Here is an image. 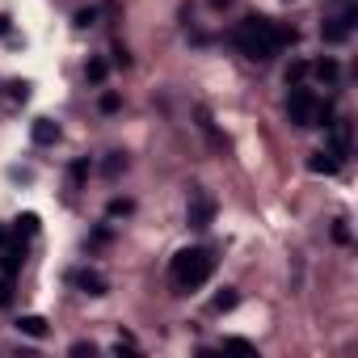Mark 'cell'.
<instances>
[{
  "label": "cell",
  "instance_id": "cell-9",
  "mask_svg": "<svg viewBox=\"0 0 358 358\" xmlns=\"http://www.w3.org/2000/svg\"><path fill=\"white\" fill-rule=\"evenodd\" d=\"M30 135H34L38 148H51V143H59L64 131H59V122H51V118H34V131H30Z\"/></svg>",
  "mask_w": 358,
  "mask_h": 358
},
{
  "label": "cell",
  "instance_id": "cell-14",
  "mask_svg": "<svg viewBox=\"0 0 358 358\" xmlns=\"http://www.w3.org/2000/svg\"><path fill=\"white\" fill-rule=\"evenodd\" d=\"M101 173H106V177H118V173H127V156H122V152H110V156L101 160Z\"/></svg>",
  "mask_w": 358,
  "mask_h": 358
},
{
  "label": "cell",
  "instance_id": "cell-10",
  "mask_svg": "<svg viewBox=\"0 0 358 358\" xmlns=\"http://www.w3.org/2000/svg\"><path fill=\"white\" fill-rule=\"evenodd\" d=\"M47 329H51V324H47L43 316H22V320H17V333H26V337H47Z\"/></svg>",
  "mask_w": 358,
  "mask_h": 358
},
{
  "label": "cell",
  "instance_id": "cell-25",
  "mask_svg": "<svg viewBox=\"0 0 358 358\" xmlns=\"http://www.w3.org/2000/svg\"><path fill=\"white\" fill-rule=\"evenodd\" d=\"M114 354H139L135 337H118V341H114Z\"/></svg>",
  "mask_w": 358,
  "mask_h": 358
},
{
  "label": "cell",
  "instance_id": "cell-7",
  "mask_svg": "<svg viewBox=\"0 0 358 358\" xmlns=\"http://www.w3.org/2000/svg\"><path fill=\"white\" fill-rule=\"evenodd\" d=\"M211 220H215V203H211L207 194H190V203H186V224H190V228H211Z\"/></svg>",
  "mask_w": 358,
  "mask_h": 358
},
{
  "label": "cell",
  "instance_id": "cell-12",
  "mask_svg": "<svg viewBox=\"0 0 358 358\" xmlns=\"http://www.w3.org/2000/svg\"><path fill=\"white\" fill-rule=\"evenodd\" d=\"M337 164H341V160H337L333 152H316V156L308 160V169H312V173H333Z\"/></svg>",
  "mask_w": 358,
  "mask_h": 358
},
{
  "label": "cell",
  "instance_id": "cell-16",
  "mask_svg": "<svg viewBox=\"0 0 358 358\" xmlns=\"http://www.w3.org/2000/svg\"><path fill=\"white\" fill-rule=\"evenodd\" d=\"M85 76H89L93 85H101V80L110 76V64H106V59H89V68H85Z\"/></svg>",
  "mask_w": 358,
  "mask_h": 358
},
{
  "label": "cell",
  "instance_id": "cell-18",
  "mask_svg": "<svg viewBox=\"0 0 358 358\" xmlns=\"http://www.w3.org/2000/svg\"><path fill=\"white\" fill-rule=\"evenodd\" d=\"M303 76H308V64H303V59H295V64L287 68V85H299Z\"/></svg>",
  "mask_w": 358,
  "mask_h": 358
},
{
  "label": "cell",
  "instance_id": "cell-24",
  "mask_svg": "<svg viewBox=\"0 0 358 358\" xmlns=\"http://www.w3.org/2000/svg\"><path fill=\"white\" fill-rule=\"evenodd\" d=\"M131 211H135L131 199H114V203H110V215H131Z\"/></svg>",
  "mask_w": 358,
  "mask_h": 358
},
{
  "label": "cell",
  "instance_id": "cell-1",
  "mask_svg": "<svg viewBox=\"0 0 358 358\" xmlns=\"http://www.w3.org/2000/svg\"><path fill=\"white\" fill-rule=\"evenodd\" d=\"M215 274V253L211 249H182L169 266V282L177 291H199Z\"/></svg>",
  "mask_w": 358,
  "mask_h": 358
},
{
  "label": "cell",
  "instance_id": "cell-29",
  "mask_svg": "<svg viewBox=\"0 0 358 358\" xmlns=\"http://www.w3.org/2000/svg\"><path fill=\"white\" fill-rule=\"evenodd\" d=\"M0 34H9V17L5 13H0Z\"/></svg>",
  "mask_w": 358,
  "mask_h": 358
},
{
  "label": "cell",
  "instance_id": "cell-5",
  "mask_svg": "<svg viewBox=\"0 0 358 358\" xmlns=\"http://www.w3.org/2000/svg\"><path fill=\"white\" fill-rule=\"evenodd\" d=\"M350 143H354V127H350V118H337L329 127V135H324V152H333L337 160H345L350 156Z\"/></svg>",
  "mask_w": 358,
  "mask_h": 358
},
{
  "label": "cell",
  "instance_id": "cell-13",
  "mask_svg": "<svg viewBox=\"0 0 358 358\" xmlns=\"http://www.w3.org/2000/svg\"><path fill=\"white\" fill-rule=\"evenodd\" d=\"M34 232H38V215H34V211L17 215V224H13V236L22 241V236H34Z\"/></svg>",
  "mask_w": 358,
  "mask_h": 358
},
{
  "label": "cell",
  "instance_id": "cell-21",
  "mask_svg": "<svg viewBox=\"0 0 358 358\" xmlns=\"http://www.w3.org/2000/svg\"><path fill=\"white\" fill-rule=\"evenodd\" d=\"M224 350H241V354H253V341H245V337H224Z\"/></svg>",
  "mask_w": 358,
  "mask_h": 358
},
{
  "label": "cell",
  "instance_id": "cell-26",
  "mask_svg": "<svg viewBox=\"0 0 358 358\" xmlns=\"http://www.w3.org/2000/svg\"><path fill=\"white\" fill-rule=\"evenodd\" d=\"M333 241H337V245H345V241H350V228H345V224H337V228H333Z\"/></svg>",
  "mask_w": 358,
  "mask_h": 358
},
{
  "label": "cell",
  "instance_id": "cell-11",
  "mask_svg": "<svg viewBox=\"0 0 358 358\" xmlns=\"http://www.w3.org/2000/svg\"><path fill=\"white\" fill-rule=\"evenodd\" d=\"M308 72H312L316 80H324V85H333V80H337V64H333V59H316Z\"/></svg>",
  "mask_w": 358,
  "mask_h": 358
},
{
  "label": "cell",
  "instance_id": "cell-19",
  "mask_svg": "<svg viewBox=\"0 0 358 358\" xmlns=\"http://www.w3.org/2000/svg\"><path fill=\"white\" fill-rule=\"evenodd\" d=\"M72 22H76V30H89V26L97 22V9H80V13H76Z\"/></svg>",
  "mask_w": 358,
  "mask_h": 358
},
{
  "label": "cell",
  "instance_id": "cell-2",
  "mask_svg": "<svg viewBox=\"0 0 358 358\" xmlns=\"http://www.w3.org/2000/svg\"><path fill=\"white\" fill-rule=\"evenodd\" d=\"M232 43L249 55V59H270L278 47H274V22L270 17H245L236 30H232Z\"/></svg>",
  "mask_w": 358,
  "mask_h": 358
},
{
  "label": "cell",
  "instance_id": "cell-22",
  "mask_svg": "<svg viewBox=\"0 0 358 358\" xmlns=\"http://www.w3.org/2000/svg\"><path fill=\"white\" fill-rule=\"evenodd\" d=\"M5 303H13V282H9V274H0V308Z\"/></svg>",
  "mask_w": 358,
  "mask_h": 358
},
{
  "label": "cell",
  "instance_id": "cell-3",
  "mask_svg": "<svg viewBox=\"0 0 358 358\" xmlns=\"http://www.w3.org/2000/svg\"><path fill=\"white\" fill-rule=\"evenodd\" d=\"M287 114H291V122H295V127H324V114H329V106H324V101H320L312 89H303V85H291Z\"/></svg>",
  "mask_w": 358,
  "mask_h": 358
},
{
  "label": "cell",
  "instance_id": "cell-17",
  "mask_svg": "<svg viewBox=\"0 0 358 358\" xmlns=\"http://www.w3.org/2000/svg\"><path fill=\"white\" fill-rule=\"evenodd\" d=\"M89 173H93V164H89V160H72V186H80Z\"/></svg>",
  "mask_w": 358,
  "mask_h": 358
},
{
  "label": "cell",
  "instance_id": "cell-15",
  "mask_svg": "<svg viewBox=\"0 0 358 358\" xmlns=\"http://www.w3.org/2000/svg\"><path fill=\"white\" fill-rule=\"evenodd\" d=\"M236 299H241V295H236L232 287H224V291L211 299V312H232V308H236Z\"/></svg>",
  "mask_w": 358,
  "mask_h": 358
},
{
  "label": "cell",
  "instance_id": "cell-6",
  "mask_svg": "<svg viewBox=\"0 0 358 358\" xmlns=\"http://www.w3.org/2000/svg\"><path fill=\"white\" fill-rule=\"evenodd\" d=\"M68 282H72V287H80V291H85V295H93V299L110 291V278H106L101 270H93V266H80V270H72V274H68Z\"/></svg>",
  "mask_w": 358,
  "mask_h": 358
},
{
  "label": "cell",
  "instance_id": "cell-23",
  "mask_svg": "<svg viewBox=\"0 0 358 358\" xmlns=\"http://www.w3.org/2000/svg\"><path fill=\"white\" fill-rule=\"evenodd\" d=\"M9 97H13V101H26V97H30V85H26V80H13V85H9Z\"/></svg>",
  "mask_w": 358,
  "mask_h": 358
},
{
  "label": "cell",
  "instance_id": "cell-20",
  "mask_svg": "<svg viewBox=\"0 0 358 358\" xmlns=\"http://www.w3.org/2000/svg\"><path fill=\"white\" fill-rule=\"evenodd\" d=\"M97 106H101V114H114V110L122 106V97H118V93H101V101H97Z\"/></svg>",
  "mask_w": 358,
  "mask_h": 358
},
{
  "label": "cell",
  "instance_id": "cell-8",
  "mask_svg": "<svg viewBox=\"0 0 358 358\" xmlns=\"http://www.w3.org/2000/svg\"><path fill=\"white\" fill-rule=\"evenodd\" d=\"M22 262H26V249H22V241L13 245H0V274H17L22 270Z\"/></svg>",
  "mask_w": 358,
  "mask_h": 358
},
{
  "label": "cell",
  "instance_id": "cell-27",
  "mask_svg": "<svg viewBox=\"0 0 358 358\" xmlns=\"http://www.w3.org/2000/svg\"><path fill=\"white\" fill-rule=\"evenodd\" d=\"M72 354H97V345H93V341H76Z\"/></svg>",
  "mask_w": 358,
  "mask_h": 358
},
{
  "label": "cell",
  "instance_id": "cell-4",
  "mask_svg": "<svg viewBox=\"0 0 358 358\" xmlns=\"http://www.w3.org/2000/svg\"><path fill=\"white\" fill-rule=\"evenodd\" d=\"M354 22H358V9H354V5H341V13L324 17V26H320L324 43H345V38H350V30H354Z\"/></svg>",
  "mask_w": 358,
  "mask_h": 358
},
{
  "label": "cell",
  "instance_id": "cell-28",
  "mask_svg": "<svg viewBox=\"0 0 358 358\" xmlns=\"http://www.w3.org/2000/svg\"><path fill=\"white\" fill-rule=\"evenodd\" d=\"M232 5V0H211V9H228Z\"/></svg>",
  "mask_w": 358,
  "mask_h": 358
}]
</instances>
